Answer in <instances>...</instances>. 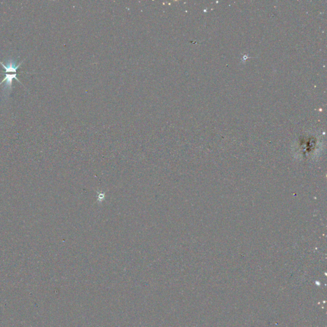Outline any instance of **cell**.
I'll list each match as a JSON object with an SVG mask.
<instances>
[{"instance_id":"obj_1","label":"cell","mask_w":327,"mask_h":327,"mask_svg":"<svg viewBox=\"0 0 327 327\" xmlns=\"http://www.w3.org/2000/svg\"><path fill=\"white\" fill-rule=\"evenodd\" d=\"M16 60L15 61L13 59H10L8 60L5 65L3 64L2 61H0V64H1L3 67V68L5 69V72L2 74H5V77L3 81L0 83V85L3 84V83H5V84L4 86V90L7 91L8 90V93L12 90V83H13V79H16L19 83L21 84L20 81L17 78V70L19 67V66L22 64V62L19 63V64L16 65Z\"/></svg>"}]
</instances>
